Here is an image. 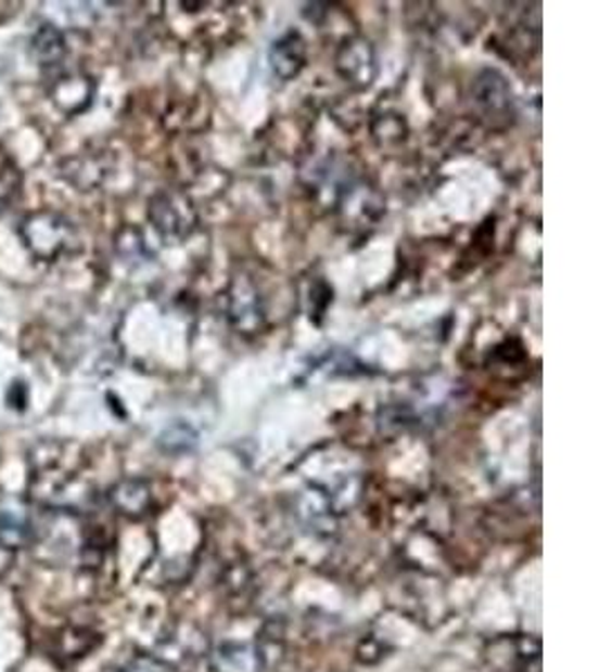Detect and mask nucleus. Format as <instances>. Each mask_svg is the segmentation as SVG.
Here are the masks:
<instances>
[{
	"label": "nucleus",
	"mask_w": 599,
	"mask_h": 672,
	"mask_svg": "<svg viewBox=\"0 0 599 672\" xmlns=\"http://www.w3.org/2000/svg\"><path fill=\"white\" fill-rule=\"evenodd\" d=\"M21 235L31 256L41 260H56L59 256L68 254L77 243L73 224L54 211H39L25 218L21 224Z\"/></svg>",
	"instance_id": "f257e3e1"
},
{
	"label": "nucleus",
	"mask_w": 599,
	"mask_h": 672,
	"mask_svg": "<svg viewBox=\"0 0 599 672\" xmlns=\"http://www.w3.org/2000/svg\"><path fill=\"white\" fill-rule=\"evenodd\" d=\"M498 672H541V644L532 636H504L487 650Z\"/></svg>",
	"instance_id": "f03ea898"
},
{
	"label": "nucleus",
	"mask_w": 599,
	"mask_h": 672,
	"mask_svg": "<svg viewBox=\"0 0 599 672\" xmlns=\"http://www.w3.org/2000/svg\"><path fill=\"white\" fill-rule=\"evenodd\" d=\"M149 216L155 224V229L164 235V238L180 241L191 233L195 224L193 207L189 199L178 193H160L153 197Z\"/></svg>",
	"instance_id": "7ed1b4c3"
},
{
	"label": "nucleus",
	"mask_w": 599,
	"mask_h": 672,
	"mask_svg": "<svg viewBox=\"0 0 599 672\" xmlns=\"http://www.w3.org/2000/svg\"><path fill=\"white\" fill-rule=\"evenodd\" d=\"M474 104L485 119L508 121L514 111L512 88L498 70H483L474 81Z\"/></svg>",
	"instance_id": "20e7f679"
},
{
	"label": "nucleus",
	"mask_w": 599,
	"mask_h": 672,
	"mask_svg": "<svg viewBox=\"0 0 599 672\" xmlns=\"http://www.w3.org/2000/svg\"><path fill=\"white\" fill-rule=\"evenodd\" d=\"M375 52L369 41L348 39L337 54V70L357 86H371L375 79Z\"/></svg>",
	"instance_id": "39448f33"
},
{
	"label": "nucleus",
	"mask_w": 599,
	"mask_h": 672,
	"mask_svg": "<svg viewBox=\"0 0 599 672\" xmlns=\"http://www.w3.org/2000/svg\"><path fill=\"white\" fill-rule=\"evenodd\" d=\"M254 644L222 642L209 650V672H263Z\"/></svg>",
	"instance_id": "423d86ee"
},
{
	"label": "nucleus",
	"mask_w": 599,
	"mask_h": 672,
	"mask_svg": "<svg viewBox=\"0 0 599 672\" xmlns=\"http://www.w3.org/2000/svg\"><path fill=\"white\" fill-rule=\"evenodd\" d=\"M109 497H111L113 507L122 516H128V518H142L151 509V502H153L151 487L144 480H132V478L117 482L111 489Z\"/></svg>",
	"instance_id": "0eeeda50"
},
{
	"label": "nucleus",
	"mask_w": 599,
	"mask_h": 672,
	"mask_svg": "<svg viewBox=\"0 0 599 672\" xmlns=\"http://www.w3.org/2000/svg\"><path fill=\"white\" fill-rule=\"evenodd\" d=\"M304 63H306V43L302 39V34L296 31L285 34V37L279 39L270 50L272 70L277 77L285 81L302 73Z\"/></svg>",
	"instance_id": "6e6552de"
},
{
	"label": "nucleus",
	"mask_w": 599,
	"mask_h": 672,
	"mask_svg": "<svg viewBox=\"0 0 599 672\" xmlns=\"http://www.w3.org/2000/svg\"><path fill=\"white\" fill-rule=\"evenodd\" d=\"M31 50L43 67L48 65H59L65 56V39L63 34L54 25H43L35 34V41H31Z\"/></svg>",
	"instance_id": "1a4fd4ad"
},
{
	"label": "nucleus",
	"mask_w": 599,
	"mask_h": 672,
	"mask_svg": "<svg viewBox=\"0 0 599 672\" xmlns=\"http://www.w3.org/2000/svg\"><path fill=\"white\" fill-rule=\"evenodd\" d=\"M99 646V634L86 628H71L59 634V655L68 659H81Z\"/></svg>",
	"instance_id": "9d476101"
},
{
	"label": "nucleus",
	"mask_w": 599,
	"mask_h": 672,
	"mask_svg": "<svg viewBox=\"0 0 599 672\" xmlns=\"http://www.w3.org/2000/svg\"><path fill=\"white\" fill-rule=\"evenodd\" d=\"M54 101L56 106L63 108L65 113H77L81 108L88 106L90 101V88L86 83V79H61L54 88Z\"/></svg>",
	"instance_id": "9b49d317"
},
{
	"label": "nucleus",
	"mask_w": 599,
	"mask_h": 672,
	"mask_svg": "<svg viewBox=\"0 0 599 672\" xmlns=\"http://www.w3.org/2000/svg\"><path fill=\"white\" fill-rule=\"evenodd\" d=\"M21 191V171L16 161L0 148V214H5Z\"/></svg>",
	"instance_id": "f8f14e48"
},
{
	"label": "nucleus",
	"mask_w": 599,
	"mask_h": 672,
	"mask_svg": "<svg viewBox=\"0 0 599 672\" xmlns=\"http://www.w3.org/2000/svg\"><path fill=\"white\" fill-rule=\"evenodd\" d=\"M29 525L25 518L3 512L0 514V543H3L8 550L16 552L21 547H25L29 543Z\"/></svg>",
	"instance_id": "ddd939ff"
},
{
	"label": "nucleus",
	"mask_w": 599,
	"mask_h": 672,
	"mask_svg": "<svg viewBox=\"0 0 599 672\" xmlns=\"http://www.w3.org/2000/svg\"><path fill=\"white\" fill-rule=\"evenodd\" d=\"M229 312H231V319H234V323H237L239 327H243V329H245V312H250L252 323H254V327H256L258 321H260V308H258V296H256V292H254L250 285H241V283H239L237 294L231 296V308H229Z\"/></svg>",
	"instance_id": "4468645a"
},
{
	"label": "nucleus",
	"mask_w": 599,
	"mask_h": 672,
	"mask_svg": "<svg viewBox=\"0 0 599 672\" xmlns=\"http://www.w3.org/2000/svg\"><path fill=\"white\" fill-rule=\"evenodd\" d=\"M160 444L166 453H184L195 444V432L189 426H176L160 437Z\"/></svg>",
	"instance_id": "2eb2a0df"
},
{
	"label": "nucleus",
	"mask_w": 599,
	"mask_h": 672,
	"mask_svg": "<svg viewBox=\"0 0 599 672\" xmlns=\"http://www.w3.org/2000/svg\"><path fill=\"white\" fill-rule=\"evenodd\" d=\"M117 672H176V670L157 657L140 655V657H132L130 661H126Z\"/></svg>",
	"instance_id": "dca6fc26"
},
{
	"label": "nucleus",
	"mask_w": 599,
	"mask_h": 672,
	"mask_svg": "<svg viewBox=\"0 0 599 672\" xmlns=\"http://www.w3.org/2000/svg\"><path fill=\"white\" fill-rule=\"evenodd\" d=\"M14 554H16V552L8 550L3 543H0V577H3L5 571L12 567V563H14Z\"/></svg>",
	"instance_id": "f3484780"
}]
</instances>
